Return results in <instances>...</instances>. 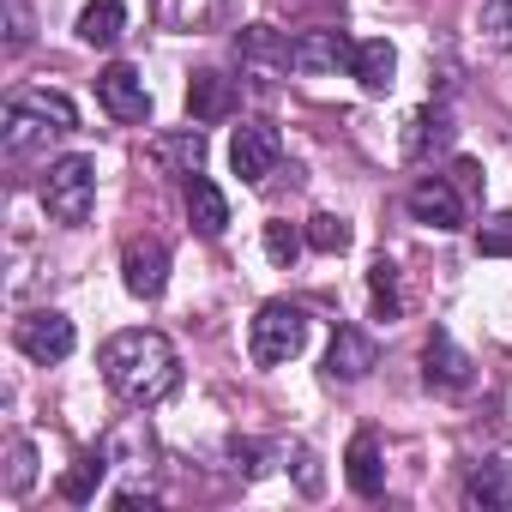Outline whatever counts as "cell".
<instances>
[{
    "instance_id": "1",
    "label": "cell",
    "mask_w": 512,
    "mask_h": 512,
    "mask_svg": "<svg viewBox=\"0 0 512 512\" xmlns=\"http://www.w3.org/2000/svg\"><path fill=\"white\" fill-rule=\"evenodd\" d=\"M97 368H103L109 392L121 404H133V410H157V404H169L181 392V356H175V344L163 332H145V326L115 332L103 344Z\"/></svg>"
},
{
    "instance_id": "2",
    "label": "cell",
    "mask_w": 512,
    "mask_h": 512,
    "mask_svg": "<svg viewBox=\"0 0 512 512\" xmlns=\"http://www.w3.org/2000/svg\"><path fill=\"white\" fill-rule=\"evenodd\" d=\"M97 205V163L91 157H55L43 175V211L61 229H79Z\"/></svg>"
},
{
    "instance_id": "3",
    "label": "cell",
    "mask_w": 512,
    "mask_h": 512,
    "mask_svg": "<svg viewBox=\"0 0 512 512\" xmlns=\"http://www.w3.org/2000/svg\"><path fill=\"white\" fill-rule=\"evenodd\" d=\"M308 344V314L296 302H266L247 326V356L260 368H278V362H296Z\"/></svg>"
},
{
    "instance_id": "4",
    "label": "cell",
    "mask_w": 512,
    "mask_h": 512,
    "mask_svg": "<svg viewBox=\"0 0 512 512\" xmlns=\"http://www.w3.org/2000/svg\"><path fill=\"white\" fill-rule=\"evenodd\" d=\"M278 157H284V139H278L272 121H241V127H235V139H229V169H235L247 187L272 181Z\"/></svg>"
},
{
    "instance_id": "5",
    "label": "cell",
    "mask_w": 512,
    "mask_h": 512,
    "mask_svg": "<svg viewBox=\"0 0 512 512\" xmlns=\"http://www.w3.org/2000/svg\"><path fill=\"white\" fill-rule=\"evenodd\" d=\"M13 344H19V356H31V362H67L73 356V344H79V332H73V320L67 314H55V308H37V314H25L19 326H13Z\"/></svg>"
},
{
    "instance_id": "6",
    "label": "cell",
    "mask_w": 512,
    "mask_h": 512,
    "mask_svg": "<svg viewBox=\"0 0 512 512\" xmlns=\"http://www.w3.org/2000/svg\"><path fill=\"white\" fill-rule=\"evenodd\" d=\"M404 205H410V217L428 223V229H464V187L446 181V175H422V181H410Z\"/></svg>"
},
{
    "instance_id": "7",
    "label": "cell",
    "mask_w": 512,
    "mask_h": 512,
    "mask_svg": "<svg viewBox=\"0 0 512 512\" xmlns=\"http://www.w3.org/2000/svg\"><path fill=\"white\" fill-rule=\"evenodd\" d=\"M97 103H103L115 121H127V127H139V121L151 115V91H145V79H139L127 61H115V67L97 73Z\"/></svg>"
},
{
    "instance_id": "8",
    "label": "cell",
    "mask_w": 512,
    "mask_h": 512,
    "mask_svg": "<svg viewBox=\"0 0 512 512\" xmlns=\"http://www.w3.org/2000/svg\"><path fill=\"white\" fill-rule=\"evenodd\" d=\"M422 380H428L434 392H470L476 362L458 350L452 332H428V344H422Z\"/></svg>"
},
{
    "instance_id": "9",
    "label": "cell",
    "mask_w": 512,
    "mask_h": 512,
    "mask_svg": "<svg viewBox=\"0 0 512 512\" xmlns=\"http://www.w3.org/2000/svg\"><path fill=\"white\" fill-rule=\"evenodd\" d=\"M121 284L139 302H157L169 290V247L163 241H127V253H121Z\"/></svg>"
},
{
    "instance_id": "10",
    "label": "cell",
    "mask_w": 512,
    "mask_h": 512,
    "mask_svg": "<svg viewBox=\"0 0 512 512\" xmlns=\"http://www.w3.org/2000/svg\"><path fill=\"white\" fill-rule=\"evenodd\" d=\"M350 61H356V43L344 31H302V37H290V67L296 73H338Z\"/></svg>"
},
{
    "instance_id": "11",
    "label": "cell",
    "mask_w": 512,
    "mask_h": 512,
    "mask_svg": "<svg viewBox=\"0 0 512 512\" xmlns=\"http://www.w3.org/2000/svg\"><path fill=\"white\" fill-rule=\"evenodd\" d=\"M452 133H458V127H452V109H446V103H422V109L404 121V145H398V151H404V163H428L434 151L452 145Z\"/></svg>"
},
{
    "instance_id": "12",
    "label": "cell",
    "mask_w": 512,
    "mask_h": 512,
    "mask_svg": "<svg viewBox=\"0 0 512 512\" xmlns=\"http://www.w3.org/2000/svg\"><path fill=\"white\" fill-rule=\"evenodd\" d=\"M374 362H380L374 338L356 332V326H338V338H332V350H326V380H332V386H356V380L374 374Z\"/></svg>"
},
{
    "instance_id": "13",
    "label": "cell",
    "mask_w": 512,
    "mask_h": 512,
    "mask_svg": "<svg viewBox=\"0 0 512 512\" xmlns=\"http://www.w3.org/2000/svg\"><path fill=\"white\" fill-rule=\"evenodd\" d=\"M187 115H193L199 127L229 121V115H235V79L217 73V67H199V73L187 79Z\"/></svg>"
},
{
    "instance_id": "14",
    "label": "cell",
    "mask_w": 512,
    "mask_h": 512,
    "mask_svg": "<svg viewBox=\"0 0 512 512\" xmlns=\"http://www.w3.org/2000/svg\"><path fill=\"white\" fill-rule=\"evenodd\" d=\"M103 458H109L115 470H133V476H145V470L157 464V440H151L145 416H127V422H115V428L103 434Z\"/></svg>"
},
{
    "instance_id": "15",
    "label": "cell",
    "mask_w": 512,
    "mask_h": 512,
    "mask_svg": "<svg viewBox=\"0 0 512 512\" xmlns=\"http://www.w3.org/2000/svg\"><path fill=\"white\" fill-rule=\"evenodd\" d=\"M181 205H187V223H193L205 241H217V235L229 229V199H223L205 175H187V181H181Z\"/></svg>"
},
{
    "instance_id": "16",
    "label": "cell",
    "mask_w": 512,
    "mask_h": 512,
    "mask_svg": "<svg viewBox=\"0 0 512 512\" xmlns=\"http://www.w3.org/2000/svg\"><path fill=\"white\" fill-rule=\"evenodd\" d=\"M464 500H470V506H488V512H506V506H512V458H482V464H470Z\"/></svg>"
},
{
    "instance_id": "17",
    "label": "cell",
    "mask_w": 512,
    "mask_h": 512,
    "mask_svg": "<svg viewBox=\"0 0 512 512\" xmlns=\"http://www.w3.org/2000/svg\"><path fill=\"white\" fill-rule=\"evenodd\" d=\"M344 476H350V488L362 494V500H380L386 494V464H380V440L362 428L356 440H350V452H344Z\"/></svg>"
},
{
    "instance_id": "18",
    "label": "cell",
    "mask_w": 512,
    "mask_h": 512,
    "mask_svg": "<svg viewBox=\"0 0 512 512\" xmlns=\"http://www.w3.org/2000/svg\"><path fill=\"white\" fill-rule=\"evenodd\" d=\"M79 43L85 49H115L121 31H127V0H85V13H79Z\"/></svg>"
},
{
    "instance_id": "19",
    "label": "cell",
    "mask_w": 512,
    "mask_h": 512,
    "mask_svg": "<svg viewBox=\"0 0 512 512\" xmlns=\"http://www.w3.org/2000/svg\"><path fill=\"white\" fill-rule=\"evenodd\" d=\"M350 73H356V85H362L368 97H386V91H392V73H398V49H392L386 37H368V43H356Z\"/></svg>"
},
{
    "instance_id": "20",
    "label": "cell",
    "mask_w": 512,
    "mask_h": 512,
    "mask_svg": "<svg viewBox=\"0 0 512 512\" xmlns=\"http://www.w3.org/2000/svg\"><path fill=\"white\" fill-rule=\"evenodd\" d=\"M49 139H61V127H55V121H43L37 109H25V103L13 97V103H7V151H13V157H25V151H43Z\"/></svg>"
},
{
    "instance_id": "21",
    "label": "cell",
    "mask_w": 512,
    "mask_h": 512,
    "mask_svg": "<svg viewBox=\"0 0 512 512\" xmlns=\"http://www.w3.org/2000/svg\"><path fill=\"white\" fill-rule=\"evenodd\" d=\"M235 55L247 61V67H290V37H278L272 25H247L241 37H235Z\"/></svg>"
},
{
    "instance_id": "22",
    "label": "cell",
    "mask_w": 512,
    "mask_h": 512,
    "mask_svg": "<svg viewBox=\"0 0 512 512\" xmlns=\"http://www.w3.org/2000/svg\"><path fill=\"white\" fill-rule=\"evenodd\" d=\"M157 163H163V169H175L181 181H187V175H199V169H205V133H199V121H193V127H181V133H169V139H157Z\"/></svg>"
},
{
    "instance_id": "23",
    "label": "cell",
    "mask_w": 512,
    "mask_h": 512,
    "mask_svg": "<svg viewBox=\"0 0 512 512\" xmlns=\"http://www.w3.org/2000/svg\"><path fill=\"white\" fill-rule=\"evenodd\" d=\"M109 470H115V464L103 458V446H97V452H85V458H79V464H73V470L61 476V500H73V506L97 500V482H103Z\"/></svg>"
},
{
    "instance_id": "24",
    "label": "cell",
    "mask_w": 512,
    "mask_h": 512,
    "mask_svg": "<svg viewBox=\"0 0 512 512\" xmlns=\"http://www.w3.org/2000/svg\"><path fill=\"white\" fill-rule=\"evenodd\" d=\"M13 97H19L25 109H37L43 121H55L61 133H73V127H79V109H73V97H67V91H49V85H25V91H13Z\"/></svg>"
},
{
    "instance_id": "25",
    "label": "cell",
    "mask_w": 512,
    "mask_h": 512,
    "mask_svg": "<svg viewBox=\"0 0 512 512\" xmlns=\"http://www.w3.org/2000/svg\"><path fill=\"white\" fill-rule=\"evenodd\" d=\"M302 247H308V229H296V223H284V217L266 223V260H272V266H296Z\"/></svg>"
},
{
    "instance_id": "26",
    "label": "cell",
    "mask_w": 512,
    "mask_h": 512,
    "mask_svg": "<svg viewBox=\"0 0 512 512\" xmlns=\"http://www.w3.org/2000/svg\"><path fill=\"white\" fill-rule=\"evenodd\" d=\"M368 290H374V308H380V320H398V314H404V290H398V266H392V260H374V272H368Z\"/></svg>"
},
{
    "instance_id": "27",
    "label": "cell",
    "mask_w": 512,
    "mask_h": 512,
    "mask_svg": "<svg viewBox=\"0 0 512 512\" xmlns=\"http://www.w3.org/2000/svg\"><path fill=\"white\" fill-rule=\"evenodd\" d=\"M31 482H37V446L25 434H13L7 440V494H25Z\"/></svg>"
},
{
    "instance_id": "28",
    "label": "cell",
    "mask_w": 512,
    "mask_h": 512,
    "mask_svg": "<svg viewBox=\"0 0 512 512\" xmlns=\"http://www.w3.org/2000/svg\"><path fill=\"white\" fill-rule=\"evenodd\" d=\"M302 229H308V247H314V253H344V247H350V223H344V217H332V211L308 217Z\"/></svg>"
},
{
    "instance_id": "29",
    "label": "cell",
    "mask_w": 512,
    "mask_h": 512,
    "mask_svg": "<svg viewBox=\"0 0 512 512\" xmlns=\"http://www.w3.org/2000/svg\"><path fill=\"white\" fill-rule=\"evenodd\" d=\"M476 253L482 260H512V211H500L476 229Z\"/></svg>"
},
{
    "instance_id": "30",
    "label": "cell",
    "mask_w": 512,
    "mask_h": 512,
    "mask_svg": "<svg viewBox=\"0 0 512 512\" xmlns=\"http://www.w3.org/2000/svg\"><path fill=\"white\" fill-rule=\"evenodd\" d=\"M482 43L488 49H512V0H482Z\"/></svg>"
},
{
    "instance_id": "31",
    "label": "cell",
    "mask_w": 512,
    "mask_h": 512,
    "mask_svg": "<svg viewBox=\"0 0 512 512\" xmlns=\"http://www.w3.org/2000/svg\"><path fill=\"white\" fill-rule=\"evenodd\" d=\"M7 43H13V49L31 43V13H25V0H13V31H7Z\"/></svg>"
},
{
    "instance_id": "32",
    "label": "cell",
    "mask_w": 512,
    "mask_h": 512,
    "mask_svg": "<svg viewBox=\"0 0 512 512\" xmlns=\"http://www.w3.org/2000/svg\"><path fill=\"white\" fill-rule=\"evenodd\" d=\"M452 181H458L464 193H476V187H482V169H476V163H458V169H452Z\"/></svg>"
},
{
    "instance_id": "33",
    "label": "cell",
    "mask_w": 512,
    "mask_h": 512,
    "mask_svg": "<svg viewBox=\"0 0 512 512\" xmlns=\"http://www.w3.org/2000/svg\"><path fill=\"white\" fill-rule=\"evenodd\" d=\"M296 476H302V488H308V494L320 488V470H314V458H308V452H296Z\"/></svg>"
},
{
    "instance_id": "34",
    "label": "cell",
    "mask_w": 512,
    "mask_h": 512,
    "mask_svg": "<svg viewBox=\"0 0 512 512\" xmlns=\"http://www.w3.org/2000/svg\"><path fill=\"white\" fill-rule=\"evenodd\" d=\"M157 13H163V19H181V25H187V19H193V0H157Z\"/></svg>"
}]
</instances>
